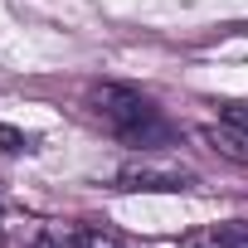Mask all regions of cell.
I'll use <instances>...</instances> for the list:
<instances>
[{
	"label": "cell",
	"instance_id": "cell-5",
	"mask_svg": "<svg viewBox=\"0 0 248 248\" xmlns=\"http://www.w3.org/2000/svg\"><path fill=\"white\" fill-rule=\"evenodd\" d=\"M0 219H5V209H0Z\"/></svg>",
	"mask_w": 248,
	"mask_h": 248
},
{
	"label": "cell",
	"instance_id": "cell-1",
	"mask_svg": "<svg viewBox=\"0 0 248 248\" xmlns=\"http://www.w3.org/2000/svg\"><path fill=\"white\" fill-rule=\"evenodd\" d=\"M88 107H93V117L102 122V127L117 141H127V146H161L170 137V127L156 112V102L146 93L127 88V83H97L88 93Z\"/></svg>",
	"mask_w": 248,
	"mask_h": 248
},
{
	"label": "cell",
	"instance_id": "cell-4",
	"mask_svg": "<svg viewBox=\"0 0 248 248\" xmlns=\"http://www.w3.org/2000/svg\"><path fill=\"white\" fill-rule=\"evenodd\" d=\"M204 248H248V224H224L204 238Z\"/></svg>",
	"mask_w": 248,
	"mask_h": 248
},
{
	"label": "cell",
	"instance_id": "cell-2",
	"mask_svg": "<svg viewBox=\"0 0 248 248\" xmlns=\"http://www.w3.org/2000/svg\"><path fill=\"white\" fill-rule=\"evenodd\" d=\"M117 180H122V190H185L195 175L180 170V166H161V161L141 156V161H132V166H122Z\"/></svg>",
	"mask_w": 248,
	"mask_h": 248
},
{
	"label": "cell",
	"instance_id": "cell-3",
	"mask_svg": "<svg viewBox=\"0 0 248 248\" xmlns=\"http://www.w3.org/2000/svg\"><path fill=\"white\" fill-rule=\"evenodd\" d=\"M34 248H117V243L93 229H44L34 238Z\"/></svg>",
	"mask_w": 248,
	"mask_h": 248
}]
</instances>
